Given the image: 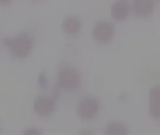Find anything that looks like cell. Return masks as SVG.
Wrapping results in <instances>:
<instances>
[{"label":"cell","mask_w":160,"mask_h":135,"mask_svg":"<svg viewBox=\"0 0 160 135\" xmlns=\"http://www.w3.org/2000/svg\"><path fill=\"white\" fill-rule=\"evenodd\" d=\"M131 11V6L127 0H117L111 7V15L115 21L126 20Z\"/></svg>","instance_id":"7"},{"label":"cell","mask_w":160,"mask_h":135,"mask_svg":"<svg viewBox=\"0 0 160 135\" xmlns=\"http://www.w3.org/2000/svg\"><path fill=\"white\" fill-rule=\"evenodd\" d=\"M7 45L12 56L22 59L30 55L34 46V39L30 34L22 33L8 39Z\"/></svg>","instance_id":"2"},{"label":"cell","mask_w":160,"mask_h":135,"mask_svg":"<svg viewBox=\"0 0 160 135\" xmlns=\"http://www.w3.org/2000/svg\"><path fill=\"white\" fill-rule=\"evenodd\" d=\"M149 112L152 117L160 120V86H156L150 90Z\"/></svg>","instance_id":"8"},{"label":"cell","mask_w":160,"mask_h":135,"mask_svg":"<svg viewBox=\"0 0 160 135\" xmlns=\"http://www.w3.org/2000/svg\"><path fill=\"white\" fill-rule=\"evenodd\" d=\"M0 130H1V126H0Z\"/></svg>","instance_id":"13"},{"label":"cell","mask_w":160,"mask_h":135,"mask_svg":"<svg viewBox=\"0 0 160 135\" xmlns=\"http://www.w3.org/2000/svg\"><path fill=\"white\" fill-rule=\"evenodd\" d=\"M115 35L114 25L108 21L98 22L93 29V37L95 40L100 44H108L112 41Z\"/></svg>","instance_id":"4"},{"label":"cell","mask_w":160,"mask_h":135,"mask_svg":"<svg viewBox=\"0 0 160 135\" xmlns=\"http://www.w3.org/2000/svg\"><path fill=\"white\" fill-rule=\"evenodd\" d=\"M23 133L24 134H40V132L38 131V130H36V129H30V130L24 132Z\"/></svg>","instance_id":"11"},{"label":"cell","mask_w":160,"mask_h":135,"mask_svg":"<svg viewBox=\"0 0 160 135\" xmlns=\"http://www.w3.org/2000/svg\"><path fill=\"white\" fill-rule=\"evenodd\" d=\"M82 84V73L72 66L62 67L57 74V85L66 91H76Z\"/></svg>","instance_id":"1"},{"label":"cell","mask_w":160,"mask_h":135,"mask_svg":"<svg viewBox=\"0 0 160 135\" xmlns=\"http://www.w3.org/2000/svg\"><path fill=\"white\" fill-rule=\"evenodd\" d=\"M104 133L106 135H127L128 133V129L124 123L113 121L105 126Z\"/></svg>","instance_id":"10"},{"label":"cell","mask_w":160,"mask_h":135,"mask_svg":"<svg viewBox=\"0 0 160 135\" xmlns=\"http://www.w3.org/2000/svg\"><path fill=\"white\" fill-rule=\"evenodd\" d=\"M100 110V101L92 96L82 98L77 104V115L81 119L91 120Z\"/></svg>","instance_id":"3"},{"label":"cell","mask_w":160,"mask_h":135,"mask_svg":"<svg viewBox=\"0 0 160 135\" xmlns=\"http://www.w3.org/2000/svg\"><path fill=\"white\" fill-rule=\"evenodd\" d=\"M131 8L136 16L140 18H148L155 12V0H134Z\"/></svg>","instance_id":"6"},{"label":"cell","mask_w":160,"mask_h":135,"mask_svg":"<svg viewBox=\"0 0 160 135\" xmlns=\"http://www.w3.org/2000/svg\"><path fill=\"white\" fill-rule=\"evenodd\" d=\"M55 107V101L48 96H38L34 101V111L40 117H48L52 115Z\"/></svg>","instance_id":"5"},{"label":"cell","mask_w":160,"mask_h":135,"mask_svg":"<svg viewBox=\"0 0 160 135\" xmlns=\"http://www.w3.org/2000/svg\"><path fill=\"white\" fill-rule=\"evenodd\" d=\"M12 0H0V4H2V5H6V4H8V3H10Z\"/></svg>","instance_id":"12"},{"label":"cell","mask_w":160,"mask_h":135,"mask_svg":"<svg viewBox=\"0 0 160 135\" xmlns=\"http://www.w3.org/2000/svg\"><path fill=\"white\" fill-rule=\"evenodd\" d=\"M159 1H160V0H159Z\"/></svg>","instance_id":"14"},{"label":"cell","mask_w":160,"mask_h":135,"mask_svg":"<svg viewBox=\"0 0 160 135\" xmlns=\"http://www.w3.org/2000/svg\"><path fill=\"white\" fill-rule=\"evenodd\" d=\"M82 28V22L77 16H68L62 22V30L67 35H77Z\"/></svg>","instance_id":"9"}]
</instances>
